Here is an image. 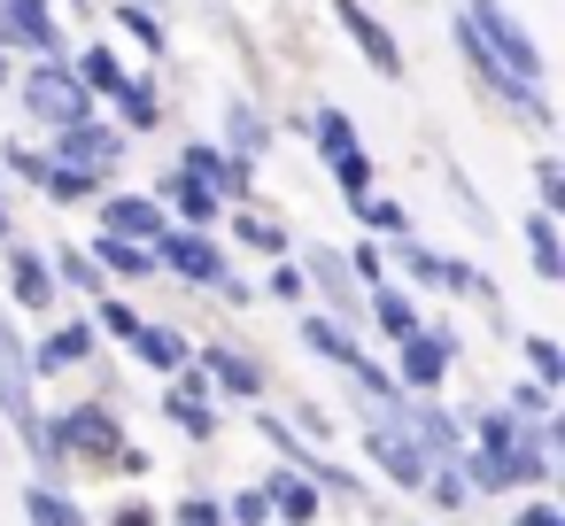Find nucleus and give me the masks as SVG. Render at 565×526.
<instances>
[{
  "mask_svg": "<svg viewBox=\"0 0 565 526\" xmlns=\"http://www.w3.org/2000/svg\"><path fill=\"white\" fill-rule=\"evenodd\" d=\"M465 24H472V40L495 55L503 78H519V86H542V78H550V71H542V47L526 40V24L503 9V0H465Z\"/></svg>",
  "mask_w": 565,
  "mask_h": 526,
  "instance_id": "obj_1",
  "label": "nucleus"
},
{
  "mask_svg": "<svg viewBox=\"0 0 565 526\" xmlns=\"http://www.w3.org/2000/svg\"><path fill=\"white\" fill-rule=\"evenodd\" d=\"M24 109L40 125H78V117H94V94L78 86L71 63H40V71H24Z\"/></svg>",
  "mask_w": 565,
  "mask_h": 526,
  "instance_id": "obj_2",
  "label": "nucleus"
},
{
  "mask_svg": "<svg viewBox=\"0 0 565 526\" xmlns=\"http://www.w3.org/2000/svg\"><path fill=\"white\" fill-rule=\"evenodd\" d=\"M364 449H372V464L387 472V480H403V487H418L434 464L418 457V441H411V426L395 418V410H372V426H364Z\"/></svg>",
  "mask_w": 565,
  "mask_h": 526,
  "instance_id": "obj_3",
  "label": "nucleus"
},
{
  "mask_svg": "<svg viewBox=\"0 0 565 526\" xmlns=\"http://www.w3.org/2000/svg\"><path fill=\"white\" fill-rule=\"evenodd\" d=\"M156 271H179L186 287H217L225 279V248L210 233H163L156 240Z\"/></svg>",
  "mask_w": 565,
  "mask_h": 526,
  "instance_id": "obj_4",
  "label": "nucleus"
},
{
  "mask_svg": "<svg viewBox=\"0 0 565 526\" xmlns=\"http://www.w3.org/2000/svg\"><path fill=\"white\" fill-rule=\"evenodd\" d=\"M333 24L356 40V55H364L380 78H403V47H395V32H387V24L364 9V0H333Z\"/></svg>",
  "mask_w": 565,
  "mask_h": 526,
  "instance_id": "obj_5",
  "label": "nucleus"
},
{
  "mask_svg": "<svg viewBox=\"0 0 565 526\" xmlns=\"http://www.w3.org/2000/svg\"><path fill=\"white\" fill-rule=\"evenodd\" d=\"M0 47H24V55L55 63L63 32H55V17H47V0H0Z\"/></svg>",
  "mask_w": 565,
  "mask_h": 526,
  "instance_id": "obj_6",
  "label": "nucleus"
},
{
  "mask_svg": "<svg viewBox=\"0 0 565 526\" xmlns=\"http://www.w3.org/2000/svg\"><path fill=\"white\" fill-rule=\"evenodd\" d=\"M117 155H125V132H109L102 117L55 125V163H86V171H109Z\"/></svg>",
  "mask_w": 565,
  "mask_h": 526,
  "instance_id": "obj_7",
  "label": "nucleus"
},
{
  "mask_svg": "<svg viewBox=\"0 0 565 526\" xmlns=\"http://www.w3.org/2000/svg\"><path fill=\"white\" fill-rule=\"evenodd\" d=\"M55 441H71V449H86V457H109V464L125 457V449H117V418H109L102 402L63 410V418H55Z\"/></svg>",
  "mask_w": 565,
  "mask_h": 526,
  "instance_id": "obj_8",
  "label": "nucleus"
},
{
  "mask_svg": "<svg viewBox=\"0 0 565 526\" xmlns=\"http://www.w3.org/2000/svg\"><path fill=\"white\" fill-rule=\"evenodd\" d=\"M302 279H318V294H326V310H333V318H356V310H364L341 248H310V256H302Z\"/></svg>",
  "mask_w": 565,
  "mask_h": 526,
  "instance_id": "obj_9",
  "label": "nucleus"
},
{
  "mask_svg": "<svg viewBox=\"0 0 565 526\" xmlns=\"http://www.w3.org/2000/svg\"><path fill=\"white\" fill-rule=\"evenodd\" d=\"M102 233H125V240H148V248H156L171 225H163V210H156L148 194H109V202H102Z\"/></svg>",
  "mask_w": 565,
  "mask_h": 526,
  "instance_id": "obj_10",
  "label": "nucleus"
},
{
  "mask_svg": "<svg viewBox=\"0 0 565 526\" xmlns=\"http://www.w3.org/2000/svg\"><path fill=\"white\" fill-rule=\"evenodd\" d=\"M449 356H457V341H449V333H426V325H418V333L403 341V372H395V379H403V387H441Z\"/></svg>",
  "mask_w": 565,
  "mask_h": 526,
  "instance_id": "obj_11",
  "label": "nucleus"
},
{
  "mask_svg": "<svg viewBox=\"0 0 565 526\" xmlns=\"http://www.w3.org/2000/svg\"><path fill=\"white\" fill-rule=\"evenodd\" d=\"M0 402H9L17 418L32 410V356H24V341H17L9 318H0Z\"/></svg>",
  "mask_w": 565,
  "mask_h": 526,
  "instance_id": "obj_12",
  "label": "nucleus"
},
{
  "mask_svg": "<svg viewBox=\"0 0 565 526\" xmlns=\"http://www.w3.org/2000/svg\"><path fill=\"white\" fill-rule=\"evenodd\" d=\"M86 256L102 264V279H148V271H156V248H148V240H125V233H102Z\"/></svg>",
  "mask_w": 565,
  "mask_h": 526,
  "instance_id": "obj_13",
  "label": "nucleus"
},
{
  "mask_svg": "<svg viewBox=\"0 0 565 526\" xmlns=\"http://www.w3.org/2000/svg\"><path fill=\"white\" fill-rule=\"evenodd\" d=\"M264 503H271L287 526H310V518H318V480H302V472H271V480H264Z\"/></svg>",
  "mask_w": 565,
  "mask_h": 526,
  "instance_id": "obj_14",
  "label": "nucleus"
},
{
  "mask_svg": "<svg viewBox=\"0 0 565 526\" xmlns=\"http://www.w3.org/2000/svg\"><path fill=\"white\" fill-rule=\"evenodd\" d=\"M163 194H171V210H179V217H186V233H202V225H210V217H217V210H225V202H217V194H210V186H202V179H194V171H186V163H179V171H171V179H163Z\"/></svg>",
  "mask_w": 565,
  "mask_h": 526,
  "instance_id": "obj_15",
  "label": "nucleus"
},
{
  "mask_svg": "<svg viewBox=\"0 0 565 526\" xmlns=\"http://www.w3.org/2000/svg\"><path fill=\"white\" fill-rule=\"evenodd\" d=\"M9 294H17L24 310H47V302H55V271H47L32 248H9Z\"/></svg>",
  "mask_w": 565,
  "mask_h": 526,
  "instance_id": "obj_16",
  "label": "nucleus"
},
{
  "mask_svg": "<svg viewBox=\"0 0 565 526\" xmlns=\"http://www.w3.org/2000/svg\"><path fill=\"white\" fill-rule=\"evenodd\" d=\"M364 318H380V333H387V341H411V333H418L411 294H403V287H387V279H380V287H364Z\"/></svg>",
  "mask_w": 565,
  "mask_h": 526,
  "instance_id": "obj_17",
  "label": "nucleus"
},
{
  "mask_svg": "<svg viewBox=\"0 0 565 526\" xmlns=\"http://www.w3.org/2000/svg\"><path fill=\"white\" fill-rule=\"evenodd\" d=\"M395 256H403V271H411L418 287H480L465 264H449V256H434V248H418V240H403Z\"/></svg>",
  "mask_w": 565,
  "mask_h": 526,
  "instance_id": "obj_18",
  "label": "nucleus"
},
{
  "mask_svg": "<svg viewBox=\"0 0 565 526\" xmlns=\"http://www.w3.org/2000/svg\"><path fill=\"white\" fill-rule=\"evenodd\" d=\"M40 186H47V202L78 210V202H94V194H102V171H86V163H55V155H47V179H40Z\"/></svg>",
  "mask_w": 565,
  "mask_h": 526,
  "instance_id": "obj_19",
  "label": "nucleus"
},
{
  "mask_svg": "<svg viewBox=\"0 0 565 526\" xmlns=\"http://www.w3.org/2000/svg\"><path fill=\"white\" fill-rule=\"evenodd\" d=\"M302 348H318V356H333L341 372L356 364V341H349V325H341L333 310H310V318H302Z\"/></svg>",
  "mask_w": 565,
  "mask_h": 526,
  "instance_id": "obj_20",
  "label": "nucleus"
},
{
  "mask_svg": "<svg viewBox=\"0 0 565 526\" xmlns=\"http://www.w3.org/2000/svg\"><path fill=\"white\" fill-rule=\"evenodd\" d=\"M78 86H86V94H109V101H117V94L132 86V71H125V63H117L109 47H86V55H78Z\"/></svg>",
  "mask_w": 565,
  "mask_h": 526,
  "instance_id": "obj_21",
  "label": "nucleus"
},
{
  "mask_svg": "<svg viewBox=\"0 0 565 526\" xmlns=\"http://www.w3.org/2000/svg\"><path fill=\"white\" fill-rule=\"evenodd\" d=\"M526 256H534V271H542L550 287L565 279V248H557V225H550V210H534V217H526Z\"/></svg>",
  "mask_w": 565,
  "mask_h": 526,
  "instance_id": "obj_22",
  "label": "nucleus"
},
{
  "mask_svg": "<svg viewBox=\"0 0 565 526\" xmlns=\"http://www.w3.org/2000/svg\"><path fill=\"white\" fill-rule=\"evenodd\" d=\"M86 348H94V333H86V325H63V333H47V341H40L32 372H71V364H86Z\"/></svg>",
  "mask_w": 565,
  "mask_h": 526,
  "instance_id": "obj_23",
  "label": "nucleus"
},
{
  "mask_svg": "<svg viewBox=\"0 0 565 526\" xmlns=\"http://www.w3.org/2000/svg\"><path fill=\"white\" fill-rule=\"evenodd\" d=\"M210 372H217L225 395H248V402H256V387H264V364L241 356V348H210Z\"/></svg>",
  "mask_w": 565,
  "mask_h": 526,
  "instance_id": "obj_24",
  "label": "nucleus"
},
{
  "mask_svg": "<svg viewBox=\"0 0 565 526\" xmlns=\"http://www.w3.org/2000/svg\"><path fill=\"white\" fill-rule=\"evenodd\" d=\"M163 410H171V426H186L194 441H210V433H217V418H210V402H202V379L171 387V402H163Z\"/></svg>",
  "mask_w": 565,
  "mask_h": 526,
  "instance_id": "obj_25",
  "label": "nucleus"
},
{
  "mask_svg": "<svg viewBox=\"0 0 565 526\" xmlns=\"http://www.w3.org/2000/svg\"><path fill=\"white\" fill-rule=\"evenodd\" d=\"M225 140H233V155H264V148H271V125H264L248 101H233V109H225Z\"/></svg>",
  "mask_w": 565,
  "mask_h": 526,
  "instance_id": "obj_26",
  "label": "nucleus"
},
{
  "mask_svg": "<svg viewBox=\"0 0 565 526\" xmlns=\"http://www.w3.org/2000/svg\"><path fill=\"white\" fill-rule=\"evenodd\" d=\"M310 140H318V155H326V163H333V155H349V148H356V125H349V109H333V101H326V109L310 117Z\"/></svg>",
  "mask_w": 565,
  "mask_h": 526,
  "instance_id": "obj_27",
  "label": "nucleus"
},
{
  "mask_svg": "<svg viewBox=\"0 0 565 526\" xmlns=\"http://www.w3.org/2000/svg\"><path fill=\"white\" fill-rule=\"evenodd\" d=\"M233 233H241V248H256V256H287V225H279V217L241 210V217H233Z\"/></svg>",
  "mask_w": 565,
  "mask_h": 526,
  "instance_id": "obj_28",
  "label": "nucleus"
},
{
  "mask_svg": "<svg viewBox=\"0 0 565 526\" xmlns=\"http://www.w3.org/2000/svg\"><path fill=\"white\" fill-rule=\"evenodd\" d=\"M132 348H140L156 372H179V364H186V341H179L171 325H140V333H132Z\"/></svg>",
  "mask_w": 565,
  "mask_h": 526,
  "instance_id": "obj_29",
  "label": "nucleus"
},
{
  "mask_svg": "<svg viewBox=\"0 0 565 526\" xmlns=\"http://www.w3.org/2000/svg\"><path fill=\"white\" fill-rule=\"evenodd\" d=\"M24 518H32V526H86V518H78V503H71V495H55V487H32V495H24Z\"/></svg>",
  "mask_w": 565,
  "mask_h": 526,
  "instance_id": "obj_30",
  "label": "nucleus"
},
{
  "mask_svg": "<svg viewBox=\"0 0 565 526\" xmlns=\"http://www.w3.org/2000/svg\"><path fill=\"white\" fill-rule=\"evenodd\" d=\"M117 117H125L132 132H156V117H163V101H156V86H140V78H132V86L117 94Z\"/></svg>",
  "mask_w": 565,
  "mask_h": 526,
  "instance_id": "obj_31",
  "label": "nucleus"
},
{
  "mask_svg": "<svg viewBox=\"0 0 565 526\" xmlns=\"http://www.w3.org/2000/svg\"><path fill=\"white\" fill-rule=\"evenodd\" d=\"M349 210H356V217H364L372 233H395V240H403V210H395V202H372V194H349Z\"/></svg>",
  "mask_w": 565,
  "mask_h": 526,
  "instance_id": "obj_32",
  "label": "nucleus"
},
{
  "mask_svg": "<svg viewBox=\"0 0 565 526\" xmlns=\"http://www.w3.org/2000/svg\"><path fill=\"white\" fill-rule=\"evenodd\" d=\"M526 364H534V379H542V387H565V356H557V341H542V333H534V341H526Z\"/></svg>",
  "mask_w": 565,
  "mask_h": 526,
  "instance_id": "obj_33",
  "label": "nucleus"
},
{
  "mask_svg": "<svg viewBox=\"0 0 565 526\" xmlns=\"http://www.w3.org/2000/svg\"><path fill=\"white\" fill-rule=\"evenodd\" d=\"M117 24H125V32H132L140 47H163V24H156V17L140 9V0H117Z\"/></svg>",
  "mask_w": 565,
  "mask_h": 526,
  "instance_id": "obj_34",
  "label": "nucleus"
},
{
  "mask_svg": "<svg viewBox=\"0 0 565 526\" xmlns=\"http://www.w3.org/2000/svg\"><path fill=\"white\" fill-rule=\"evenodd\" d=\"M333 186H341V194H372V163H364L356 148H349V155H333Z\"/></svg>",
  "mask_w": 565,
  "mask_h": 526,
  "instance_id": "obj_35",
  "label": "nucleus"
},
{
  "mask_svg": "<svg viewBox=\"0 0 565 526\" xmlns=\"http://www.w3.org/2000/svg\"><path fill=\"white\" fill-rule=\"evenodd\" d=\"M534 202H542V210H565V171H557V155L534 163Z\"/></svg>",
  "mask_w": 565,
  "mask_h": 526,
  "instance_id": "obj_36",
  "label": "nucleus"
},
{
  "mask_svg": "<svg viewBox=\"0 0 565 526\" xmlns=\"http://www.w3.org/2000/svg\"><path fill=\"white\" fill-rule=\"evenodd\" d=\"M63 279H71L78 294H102V264H94L86 248H63Z\"/></svg>",
  "mask_w": 565,
  "mask_h": 526,
  "instance_id": "obj_37",
  "label": "nucleus"
},
{
  "mask_svg": "<svg viewBox=\"0 0 565 526\" xmlns=\"http://www.w3.org/2000/svg\"><path fill=\"white\" fill-rule=\"evenodd\" d=\"M94 318H102V333H109V341H132V333H140V318H132V302H102Z\"/></svg>",
  "mask_w": 565,
  "mask_h": 526,
  "instance_id": "obj_38",
  "label": "nucleus"
},
{
  "mask_svg": "<svg viewBox=\"0 0 565 526\" xmlns=\"http://www.w3.org/2000/svg\"><path fill=\"white\" fill-rule=\"evenodd\" d=\"M171 518H179V526H225V511H217L210 495H186V503H179Z\"/></svg>",
  "mask_w": 565,
  "mask_h": 526,
  "instance_id": "obj_39",
  "label": "nucleus"
},
{
  "mask_svg": "<svg viewBox=\"0 0 565 526\" xmlns=\"http://www.w3.org/2000/svg\"><path fill=\"white\" fill-rule=\"evenodd\" d=\"M418 487H434V503H465V480H457V464H441V472H426Z\"/></svg>",
  "mask_w": 565,
  "mask_h": 526,
  "instance_id": "obj_40",
  "label": "nucleus"
},
{
  "mask_svg": "<svg viewBox=\"0 0 565 526\" xmlns=\"http://www.w3.org/2000/svg\"><path fill=\"white\" fill-rule=\"evenodd\" d=\"M233 518H241V526H264V518H271V503H264V487H248V495H233Z\"/></svg>",
  "mask_w": 565,
  "mask_h": 526,
  "instance_id": "obj_41",
  "label": "nucleus"
},
{
  "mask_svg": "<svg viewBox=\"0 0 565 526\" xmlns=\"http://www.w3.org/2000/svg\"><path fill=\"white\" fill-rule=\"evenodd\" d=\"M9 171H17V179H32V186H40V179H47V155H32V148H9Z\"/></svg>",
  "mask_w": 565,
  "mask_h": 526,
  "instance_id": "obj_42",
  "label": "nucleus"
},
{
  "mask_svg": "<svg viewBox=\"0 0 565 526\" xmlns=\"http://www.w3.org/2000/svg\"><path fill=\"white\" fill-rule=\"evenodd\" d=\"M519 526H565V511H557V503H526Z\"/></svg>",
  "mask_w": 565,
  "mask_h": 526,
  "instance_id": "obj_43",
  "label": "nucleus"
},
{
  "mask_svg": "<svg viewBox=\"0 0 565 526\" xmlns=\"http://www.w3.org/2000/svg\"><path fill=\"white\" fill-rule=\"evenodd\" d=\"M271 294H287V302H295V294H302V271H295V264H279V271H271Z\"/></svg>",
  "mask_w": 565,
  "mask_h": 526,
  "instance_id": "obj_44",
  "label": "nucleus"
},
{
  "mask_svg": "<svg viewBox=\"0 0 565 526\" xmlns=\"http://www.w3.org/2000/svg\"><path fill=\"white\" fill-rule=\"evenodd\" d=\"M117 526H156V518H148V511H132V503H125V511H117Z\"/></svg>",
  "mask_w": 565,
  "mask_h": 526,
  "instance_id": "obj_45",
  "label": "nucleus"
},
{
  "mask_svg": "<svg viewBox=\"0 0 565 526\" xmlns=\"http://www.w3.org/2000/svg\"><path fill=\"white\" fill-rule=\"evenodd\" d=\"M0 94H9V47H0Z\"/></svg>",
  "mask_w": 565,
  "mask_h": 526,
  "instance_id": "obj_46",
  "label": "nucleus"
},
{
  "mask_svg": "<svg viewBox=\"0 0 565 526\" xmlns=\"http://www.w3.org/2000/svg\"><path fill=\"white\" fill-rule=\"evenodd\" d=\"M0 240H9V210H0Z\"/></svg>",
  "mask_w": 565,
  "mask_h": 526,
  "instance_id": "obj_47",
  "label": "nucleus"
}]
</instances>
